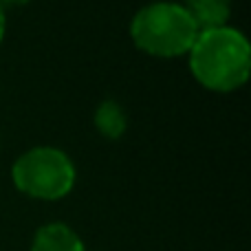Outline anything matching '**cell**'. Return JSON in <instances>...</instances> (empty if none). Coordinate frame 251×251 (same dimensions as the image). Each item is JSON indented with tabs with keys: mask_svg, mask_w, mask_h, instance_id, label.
I'll return each instance as SVG.
<instances>
[{
	"mask_svg": "<svg viewBox=\"0 0 251 251\" xmlns=\"http://www.w3.org/2000/svg\"><path fill=\"white\" fill-rule=\"evenodd\" d=\"M187 57L196 82L214 93L236 91L251 73L249 40L234 26L199 31Z\"/></svg>",
	"mask_w": 251,
	"mask_h": 251,
	"instance_id": "1",
	"label": "cell"
},
{
	"mask_svg": "<svg viewBox=\"0 0 251 251\" xmlns=\"http://www.w3.org/2000/svg\"><path fill=\"white\" fill-rule=\"evenodd\" d=\"M4 29H7V16H4V7L0 4V42L4 38Z\"/></svg>",
	"mask_w": 251,
	"mask_h": 251,
	"instance_id": "7",
	"label": "cell"
},
{
	"mask_svg": "<svg viewBox=\"0 0 251 251\" xmlns=\"http://www.w3.org/2000/svg\"><path fill=\"white\" fill-rule=\"evenodd\" d=\"M95 126L106 139H119L128 128V117L117 101L106 100L95 110Z\"/></svg>",
	"mask_w": 251,
	"mask_h": 251,
	"instance_id": "6",
	"label": "cell"
},
{
	"mask_svg": "<svg viewBox=\"0 0 251 251\" xmlns=\"http://www.w3.org/2000/svg\"><path fill=\"white\" fill-rule=\"evenodd\" d=\"M75 165L69 154L51 146H38L18 156L11 168L13 185L40 201L64 199L75 185Z\"/></svg>",
	"mask_w": 251,
	"mask_h": 251,
	"instance_id": "3",
	"label": "cell"
},
{
	"mask_svg": "<svg viewBox=\"0 0 251 251\" xmlns=\"http://www.w3.org/2000/svg\"><path fill=\"white\" fill-rule=\"evenodd\" d=\"M31 251H86L84 243L69 225L64 223H49L40 227L33 236Z\"/></svg>",
	"mask_w": 251,
	"mask_h": 251,
	"instance_id": "4",
	"label": "cell"
},
{
	"mask_svg": "<svg viewBox=\"0 0 251 251\" xmlns=\"http://www.w3.org/2000/svg\"><path fill=\"white\" fill-rule=\"evenodd\" d=\"M31 2V0H0V4L2 7H22V4Z\"/></svg>",
	"mask_w": 251,
	"mask_h": 251,
	"instance_id": "8",
	"label": "cell"
},
{
	"mask_svg": "<svg viewBox=\"0 0 251 251\" xmlns=\"http://www.w3.org/2000/svg\"><path fill=\"white\" fill-rule=\"evenodd\" d=\"M185 11L199 26V31L227 26L231 13V0H185Z\"/></svg>",
	"mask_w": 251,
	"mask_h": 251,
	"instance_id": "5",
	"label": "cell"
},
{
	"mask_svg": "<svg viewBox=\"0 0 251 251\" xmlns=\"http://www.w3.org/2000/svg\"><path fill=\"white\" fill-rule=\"evenodd\" d=\"M199 26L178 2H150L134 13L130 38L143 53L154 57L187 55Z\"/></svg>",
	"mask_w": 251,
	"mask_h": 251,
	"instance_id": "2",
	"label": "cell"
}]
</instances>
